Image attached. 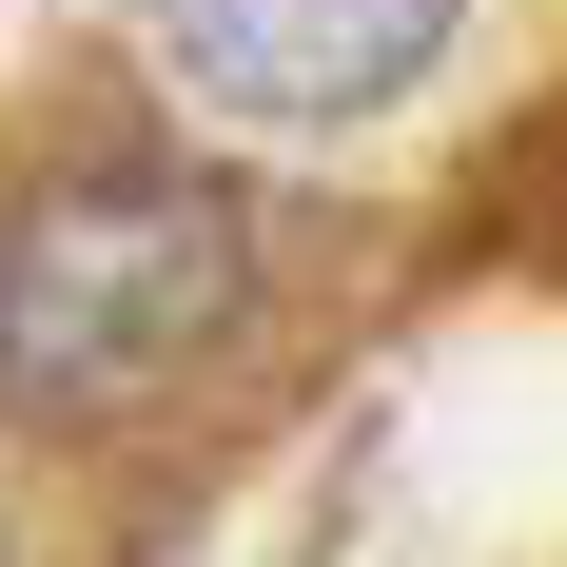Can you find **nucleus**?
I'll return each instance as SVG.
<instances>
[{
    "instance_id": "f03ea898",
    "label": "nucleus",
    "mask_w": 567,
    "mask_h": 567,
    "mask_svg": "<svg viewBox=\"0 0 567 567\" xmlns=\"http://www.w3.org/2000/svg\"><path fill=\"white\" fill-rule=\"evenodd\" d=\"M176 79L216 117H255V137H333V117L411 99L431 79V40H451V0H157Z\"/></svg>"
},
{
    "instance_id": "f257e3e1",
    "label": "nucleus",
    "mask_w": 567,
    "mask_h": 567,
    "mask_svg": "<svg viewBox=\"0 0 567 567\" xmlns=\"http://www.w3.org/2000/svg\"><path fill=\"white\" fill-rule=\"evenodd\" d=\"M255 293V216L196 157H59L0 196V431L157 411Z\"/></svg>"
}]
</instances>
